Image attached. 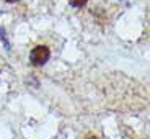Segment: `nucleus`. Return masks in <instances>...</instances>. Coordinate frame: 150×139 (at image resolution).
I'll return each mask as SVG.
<instances>
[{
    "instance_id": "obj_3",
    "label": "nucleus",
    "mask_w": 150,
    "mask_h": 139,
    "mask_svg": "<svg viewBox=\"0 0 150 139\" xmlns=\"http://www.w3.org/2000/svg\"><path fill=\"white\" fill-rule=\"evenodd\" d=\"M5 2H8V4H16V2H20V0H5Z\"/></svg>"
},
{
    "instance_id": "obj_2",
    "label": "nucleus",
    "mask_w": 150,
    "mask_h": 139,
    "mask_svg": "<svg viewBox=\"0 0 150 139\" xmlns=\"http://www.w3.org/2000/svg\"><path fill=\"white\" fill-rule=\"evenodd\" d=\"M86 2H88V0H69V4H70L72 7H77V8L86 5Z\"/></svg>"
},
{
    "instance_id": "obj_1",
    "label": "nucleus",
    "mask_w": 150,
    "mask_h": 139,
    "mask_svg": "<svg viewBox=\"0 0 150 139\" xmlns=\"http://www.w3.org/2000/svg\"><path fill=\"white\" fill-rule=\"evenodd\" d=\"M49 57H51L49 48L44 44H41V46H36V48L30 53V62L34 67H41V66H44L49 61Z\"/></svg>"
}]
</instances>
